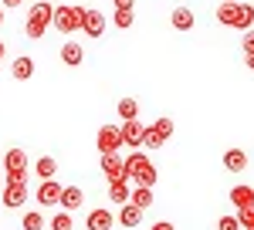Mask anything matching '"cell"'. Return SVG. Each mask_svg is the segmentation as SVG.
<instances>
[{
  "label": "cell",
  "mask_w": 254,
  "mask_h": 230,
  "mask_svg": "<svg viewBox=\"0 0 254 230\" xmlns=\"http://www.w3.org/2000/svg\"><path fill=\"white\" fill-rule=\"evenodd\" d=\"M0 3H3V7H20L24 0H0Z\"/></svg>",
  "instance_id": "d590c367"
},
{
  "label": "cell",
  "mask_w": 254,
  "mask_h": 230,
  "mask_svg": "<svg viewBox=\"0 0 254 230\" xmlns=\"http://www.w3.org/2000/svg\"><path fill=\"white\" fill-rule=\"evenodd\" d=\"M34 172H38L41 179H55V176H58V163H55L51 156H41L38 163H34Z\"/></svg>",
  "instance_id": "44dd1931"
},
{
  "label": "cell",
  "mask_w": 254,
  "mask_h": 230,
  "mask_svg": "<svg viewBox=\"0 0 254 230\" xmlns=\"http://www.w3.org/2000/svg\"><path fill=\"white\" fill-rule=\"evenodd\" d=\"M122 139H126V146L129 149H139L142 142H146V125L132 118V122H122Z\"/></svg>",
  "instance_id": "ba28073f"
},
{
  "label": "cell",
  "mask_w": 254,
  "mask_h": 230,
  "mask_svg": "<svg viewBox=\"0 0 254 230\" xmlns=\"http://www.w3.org/2000/svg\"><path fill=\"white\" fill-rule=\"evenodd\" d=\"M244 61H248V71H254V51H248V55H244Z\"/></svg>",
  "instance_id": "e575fe53"
},
{
  "label": "cell",
  "mask_w": 254,
  "mask_h": 230,
  "mask_svg": "<svg viewBox=\"0 0 254 230\" xmlns=\"http://www.w3.org/2000/svg\"><path fill=\"white\" fill-rule=\"evenodd\" d=\"M227 200L234 203L237 210H251V207H254V186H244V183H237V186H231Z\"/></svg>",
  "instance_id": "9c48e42d"
},
{
  "label": "cell",
  "mask_w": 254,
  "mask_h": 230,
  "mask_svg": "<svg viewBox=\"0 0 254 230\" xmlns=\"http://www.w3.org/2000/svg\"><path fill=\"white\" fill-rule=\"evenodd\" d=\"M254 51V31H244V55Z\"/></svg>",
  "instance_id": "1f68e13d"
},
{
  "label": "cell",
  "mask_w": 254,
  "mask_h": 230,
  "mask_svg": "<svg viewBox=\"0 0 254 230\" xmlns=\"http://www.w3.org/2000/svg\"><path fill=\"white\" fill-rule=\"evenodd\" d=\"M0 61H3V41H0Z\"/></svg>",
  "instance_id": "74e56055"
},
{
  "label": "cell",
  "mask_w": 254,
  "mask_h": 230,
  "mask_svg": "<svg viewBox=\"0 0 254 230\" xmlns=\"http://www.w3.org/2000/svg\"><path fill=\"white\" fill-rule=\"evenodd\" d=\"M237 17H241V3H234V0H224V3L217 7V20H220L224 27H234Z\"/></svg>",
  "instance_id": "8fae6325"
},
{
  "label": "cell",
  "mask_w": 254,
  "mask_h": 230,
  "mask_svg": "<svg viewBox=\"0 0 254 230\" xmlns=\"http://www.w3.org/2000/svg\"><path fill=\"white\" fill-rule=\"evenodd\" d=\"M10 75L17 78V81H27V78L34 75V61L27 55H20V58H14V64H10Z\"/></svg>",
  "instance_id": "ac0fdd59"
},
{
  "label": "cell",
  "mask_w": 254,
  "mask_h": 230,
  "mask_svg": "<svg viewBox=\"0 0 254 230\" xmlns=\"http://www.w3.org/2000/svg\"><path fill=\"white\" fill-rule=\"evenodd\" d=\"M163 142H166V135L159 132L156 125H146V142H142V146H149V149H159Z\"/></svg>",
  "instance_id": "d4e9b609"
},
{
  "label": "cell",
  "mask_w": 254,
  "mask_h": 230,
  "mask_svg": "<svg viewBox=\"0 0 254 230\" xmlns=\"http://www.w3.org/2000/svg\"><path fill=\"white\" fill-rule=\"evenodd\" d=\"M112 3H116V10H132L136 0H112Z\"/></svg>",
  "instance_id": "d6a6232c"
},
{
  "label": "cell",
  "mask_w": 254,
  "mask_h": 230,
  "mask_svg": "<svg viewBox=\"0 0 254 230\" xmlns=\"http://www.w3.org/2000/svg\"><path fill=\"white\" fill-rule=\"evenodd\" d=\"M153 125H156V129H159V132H163V135H166V139L173 135V122H170V118H156Z\"/></svg>",
  "instance_id": "4dcf8cb0"
},
{
  "label": "cell",
  "mask_w": 254,
  "mask_h": 230,
  "mask_svg": "<svg viewBox=\"0 0 254 230\" xmlns=\"http://www.w3.org/2000/svg\"><path fill=\"white\" fill-rule=\"evenodd\" d=\"M170 20H173L176 31H193V10L190 7H176L173 14H170Z\"/></svg>",
  "instance_id": "d6986e66"
},
{
  "label": "cell",
  "mask_w": 254,
  "mask_h": 230,
  "mask_svg": "<svg viewBox=\"0 0 254 230\" xmlns=\"http://www.w3.org/2000/svg\"><path fill=\"white\" fill-rule=\"evenodd\" d=\"M71 227H75V220H71V213H68V210H61V213L51 217V230H71Z\"/></svg>",
  "instance_id": "484cf974"
},
{
  "label": "cell",
  "mask_w": 254,
  "mask_h": 230,
  "mask_svg": "<svg viewBox=\"0 0 254 230\" xmlns=\"http://www.w3.org/2000/svg\"><path fill=\"white\" fill-rule=\"evenodd\" d=\"M55 24V7L48 3V0H38L34 7H31V14H27V24H24V31H27V38L31 41H41L44 38V31Z\"/></svg>",
  "instance_id": "6da1fadb"
},
{
  "label": "cell",
  "mask_w": 254,
  "mask_h": 230,
  "mask_svg": "<svg viewBox=\"0 0 254 230\" xmlns=\"http://www.w3.org/2000/svg\"><path fill=\"white\" fill-rule=\"evenodd\" d=\"M61 193H64V186H61L58 179H41V186H38V203L41 207H58L61 203Z\"/></svg>",
  "instance_id": "8992f818"
},
{
  "label": "cell",
  "mask_w": 254,
  "mask_h": 230,
  "mask_svg": "<svg viewBox=\"0 0 254 230\" xmlns=\"http://www.w3.org/2000/svg\"><path fill=\"white\" fill-rule=\"evenodd\" d=\"M81 31H85L88 38H102V34H105V14H102V10H85Z\"/></svg>",
  "instance_id": "30bf717a"
},
{
  "label": "cell",
  "mask_w": 254,
  "mask_h": 230,
  "mask_svg": "<svg viewBox=\"0 0 254 230\" xmlns=\"http://www.w3.org/2000/svg\"><path fill=\"white\" fill-rule=\"evenodd\" d=\"M3 170H7V186H17V183H27V153L24 149H7L3 156Z\"/></svg>",
  "instance_id": "3957f363"
},
{
  "label": "cell",
  "mask_w": 254,
  "mask_h": 230,
  "mask_svg": "<svg viewBox=\"0 0 254 230\" xmlns=\"http://www.w3.org/2000/svg\"><path fill=\"white\" fill-rule=\"evenodd\" d=\"M129 203H136V207H142V210H146V207H153V190H149V186H136Z\"/></svg>",
  "instance_id": "603a6c76"
},
{
  "label": "cell",
  "mask_w": 254,
  "mask_h": 230,
  "mask_svg": "<svg viewBox=\"0 0 254 230\" xmlns=\"http://www.w3.org/2000/svg\"><path fill=\"white\" fill-rule=\"evenodd\" d=\"M126 179H136V186H156V166L146 159L142 153L126 156Z\"/></svg>",
  "instance_id": "7a4b0ae2"
},
{
  "label": "cell",
  "mask_w": 254,
  "mask_h": 230,
  "mask_svg": "<svg viewBox=\"0 0 254 230\" xmlns=\"http://www.w3.org/2000/svg\"><path fill=\"white\" fill-rule=\"evenodd\" d=\"M88 230H112V210H92L88 213V224H85Z\"/></svg>",
  "instance_id": "2e32d148"
},
{
  "label": "cell",
  "mask_w": 254,
  "mask_h": 230,
  "mask_svg": "<svg viewBox=\"0 0 254 230\" xmlns=\"http://www.w3.org/2000/svg\"><path fill=\"white\" fill-rule=\"evenodd\" d=\"M95 146H98V153L105 156V153H119L122 146H126V139H122V125H102L95 135Z\"/></svg>",
  "instance_id": "5b68a950"
},
{
  "label": "cell",
  "mask_w": 254,
  "mask_h": 230,
  "mask_svg": "<svg viewBox=\"0 0 254 230\" xmlns=\"http://www.w3.org/2000/svg\"><path fill=\"white\" fill-rule=\"evenodd\" d=\"M153 230H176L170 220H159V224H153Z\"/></svg>",
  "instance_id": "836d02e7"
},
{
  "label": "cell",
  "mask_w": 254,
  "mask_h": 230,
  "mask_svg": "<svg viewBox=\"0 0 254 230\" xmlns=\"http://www.w3.org/2000/svg\"><path fill=\"white\" fill-rule=\"evenodd\" d=\"M217 230H244V227H241L237 217H220V220H217Z\"/></svg>",
  "instance_id": "f1b7e54d"
},
{
  "label": "cell",
  "mask_w": 254,
  "mask_h": 230,
  "mask_svg": "<svg viewBox=\"0 0 254 230\" xmlns=\"http://www.w3.org/2000/svg\"><path fill=\"white\" fill-rule=\"evenodd\" d=\"M119 224L122 227H139L142 224V207H136V203H122V210H119Z\"/></svg>",
  "instance_id": "4fadbf2b"
},
{
  "label": "cell",
  "mask_w": 254,
  "mask_h": 230,
  "mask_svg": "<svg viewBox=\"0 0 254 230\" xmlns=\"http://www.w3.org/2000/svg\"><path fill=\"white\" fill-rule=\"evenodd\" d=\"M20 227H24V230H41V227H44V217H41L38 210L24 213V220H20Z\"/></svg>",
  "instance_id": "83f0119b"
},
{
  "label": "cell",
  "mask_w": 254,
  "mask_h": 230,
  "mask_svg": "<svg viewBox=\"0 0 254 230\" xmlns=\"http://www.w3.org/2000/svg\"><path fill=\"white\" fill-rule=\"evenodd\" d=\"M119 118H122V122L139 118V102L136 98H119Z\"/></svg>",
  "instance_id": "7402d4cb"
},
{
  "label": "cell",
  "mask_w": 254,
  "mask_h": 230,
  "mask_svg": "<svg viewBox=\"0 0 254 230\" xmlns=\"http://www.w3.org/2000/svg\"><path fill=\"white\" fill-rule=\"evenodd\" d=\"M102 172L109 176V183L126 179V159H122L119 153H105V156H102Z\"/></svg>",
  "instance_id": "52a82bcc"
},
{
  "label": "cell",
  "mask_w": 254,
  "mask_h": 230,
  "mask_svg": "<svg viewBox=\"0 0 254 230\" xmlns=\"http://www.w3.org/2000/svg\"><path fill=\"white\" fill-rule=\"evenodd\" d=\"M61 61H64L68 68H78L81 61H85V51H81V44H78V41H68V44L61 48Z\"/></svg>",
  "instance_id": "5bb4252c"
},
{
  "label": "cell",
  "mask_w": 254,
  "mask_h": 230,
  "mask_svg": "<svg viewBox=\"0 0 254 230\" xmlns=\"http://www.w3.org/2000/svg\"><path fill=\"white\" fill-rule=\"evenodd\" d=\"M224 166L231 172H244L248 170V153H244V149H227V153H224Z\"/></svg>",
  "instance_id": "9a60e30c"
},
{
  "label": "cell",
  "mask_w": 254,
  "mask_h": 230,
  "mask_svg": "<svg viewBox=\"0 0 254 230\" xmlns=\"http://www.w3.org/2000/svg\"><path fill=\"white\" fill-rule=\"evenodd\" d=\"M0 27H3V3H0Z\"/></svg>",
  "instance_id": "8d00e7d4"
},
{
  "label": "cell",
  "mask_w": 254,
  "mask_h": 230,
  "mask_svg": "<svg viewBox=\"0 0 254 230\" xmlns=\"http://www.w3.org/2000/svg\"><path fill=\"white\" fill-rule=\"evenodd\" d=\"M24 200H27V183H17V186H3V207L17 210Z\"/></svg>",
  "instance_id": "7c38bea8"
},
{
  "label": "cell",
  "mask_w": 254,
  "mask_h": 230,
  "mask_svg": "<svg viewBox=\"0 0 254 230\" xmlns=\"http://www.w3.org/2000/svg\"><path fill=\"white\" fill-rule=\"evenodd\" d=\"M81 24H85V7H71V3L55 7V27L61 34H75L81 31Z\"/></svg>",
  "instance_id": "277c9868"
},
{
  "label": "cell",
  "mask_w": 254,
  "mask_h": 230,
  "mask_svg": "<svg viewBox=\"0 0 254 230\" xmlns=\"http://www.w3.org/2000/svg\"><path fill=\"white\" fill-rule=\"evenodd\" d=\"M132 20H136V14H132V10H116V14H112V24H116V27H122V31H129V27H132Z\"/></svg>",
  "instance_id": "4316f807"
},
{
  "label": "cell",
  "mask_w": 254,
  "mask_h": 230,
  "mask_svg": "<svg viewBox=\"0 0 254 230\" xmlns=\"http://www.w3.org/2000/svg\"><path fill=\"white\" fill-rule=\"evenodd\" d=\"M237 220H241V227H244V230H254V207H251V210H237Z\"/></svg>",
  "instance_id": "f546056e"
},
{
  "label": "cell",
  "mask_w": 254,
  "mask_h": 230,
  "mask_svg": "<svg viewBox=\"0 0 254 230\" xmlns=\"http://www.w3.org/2000/svg\"><path fill=\"white\" fill-rule=\"evenodd\" d=\"M251 24H254V7L251 3H241V17H237V31H251Z\"/></svg>",
  "instance_id": "cb8c5ba5"
},
{
  "label": "cell",
  "mask_w": 254,
  "mask_h": 230,
  "mask_svg": "<svg viewBox=\"0 0 254 230\" xmlns=\"http://www.w3.org/2000/svg\"><path fill=\"white\" fill-rule=\"evenodd\" d=\"M81 203H85V193H81V186H64V193H61V207L71 213V210H78Z\"/></svg>",
  "instance_id": "e0dca14e"
},
{
  "label": "cell",
  "mask_w": 254,
  "mask_h": 230,
  "mask_svg": "<svg viewBox=\"0 0 254 230\" xmlns=\"http://www.w3.org/2000/svg\"><path fill=\"white\" fill-rule=\"evenodd\" d=\"M109 196H112V203H129V200H132L129 179H116V183H109Z\"/></svg>",
  "instance_id": "ffe728a7"
}]
</instances>
